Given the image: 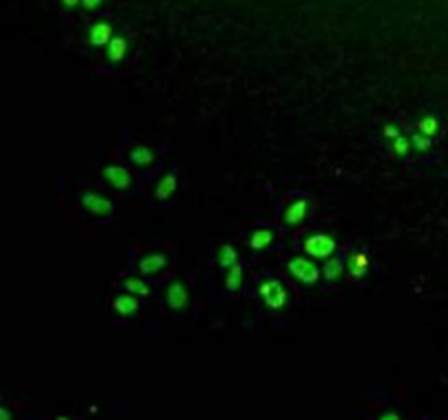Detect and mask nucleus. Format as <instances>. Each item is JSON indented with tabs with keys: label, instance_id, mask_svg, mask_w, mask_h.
<instances>
[{
	"label": "nucleus",
	"instance_id": "obj_9",
	"mask_svg": "<svg viewBox=\"0 0 448 420\" xmlns=\"http://www.w3.org/2000/svg\"><path fill=\"white\" fill-rule=\"evenodd\" d=\"M164 263H167V256L162 252H153V254L143 256L138 265H140L143 272H155V270H160Z\"/></svg>",
	"mask_w": 448,
	"mask_h": 420
},
{
	"label": "nucleus",
	"instance_id": "obj_3",
	"mask_svg": "<svg viewBox=\"0 0 448 420\" xmlns=\"http://www.w3.org/2000/svg\"><path fill=\"white\" fill-rule=\"evenodd\" d=\"M304 248L315 256H326L334 250V239L330 234H322V232L308 234L306 241H304Z\"/></svg>",
	"mask_w": 448,
	"mask_h": 420
},
{
	"label": "nucleus",
	"instance_id": "obj_14",
	"mask_svg": "<svg viewBox=\"0 0 448 420\" xmlns=\"http://www.w3.org/2000/svg\"><path fill=\"white\" fill-rule=\"evenodd\" d=\"M272 239H274V232H272V230L260 228V230H256V232L250 236V246H252V248H265V246H269V243H272Z\"/></svg>",
	"mask_w": 448,
	"mask_h": 420
},
{
	"label": "nucleus",
	"instance_id": "obj_23",
	"mask_svg": "<svg viewBox=\"0 0 448 420\" xmlns=\"http://www.w3.org/2000/svg\"><path fill=\"white\" fill-rule=\"evenodd\" d=\"M385 136H392V138L400 136V134H398V125H396V123H389V125H385Z\"/></svg>",
	"mask_w": 448,
	"mask_h": 420
},
{
	"label": "nucleus",
	"instance_id": "obj_11",
	"mask_svg": "<svg viewBox=\"0 0 448 420\" xmlns=\"http://www.w3.org/2000/svg\"><path fill=\"white\" fill-rule=\"evenodd\" d=\"M114 306H116L119 313L127 316V313H133L138 308V300L133 296H129V294H121V296L114 298Z\"/></svg>",
	"mask_w": 448,
	"mask_h": 420
},
{
	"label": "nucleus",
	"instance_id": "obj_4",
	"mask_svg": "<svg viewBox=\"0 0 448 420\" xmlns=\"http://www.w3.org/2000/svg\"><path fill=\"white\" fill-rule=\"evenodd\" d=\"M81 200L83 204L87 206V210H92V212H99V215H107L111 210V202L107 200V197L99 195V193H92V191H85L81 195Z\"/></svg>",
	"mask_w": 448,
	"mask_h": 420
},
{
	"label": "nucleus",
	"instance_id": "obj_20",
	"mask_svg": "<svg viewBox=\"0 0 448 420\" xmlns=\"http://www.w3.org/2000/svg\"><path fill=\"white\" fill-rule=\"evenodd\" d=\"M420 129L424 131V134H433V131H437V119L435 116H422Z\"/></svg>",
	"mask_w": 448,
	"mask_h": 420
},
{
	"label": "nucleus",
	"instance_id": "obj_1",
	"mask_svg": "<svg viewBox=\"0 0 448 420\" xmlns=\"http://www.w3.org/2000/svg\"><path fill=\"white\" fill-rule=\"evenodd\" d=\"M260 296L272 308H278L286 302V289L274 278H269L260 284Z\"/></svg>",
	"mask_w": 448,
	"mask_h": 420
},
{
	"label": "nucleus",
	"instance_id": "obj_10",
	"mask_svg": "<svg viewBox=\"0 0 448 420\" xmlns=\"http://www.w3.org/2000/svg\"><path fill=\"white\" fill-rule=\"evenodd\" d=\"M306 200H296L286 210H284V221L286 224H298V221L306 215Z\"/></svg>",
	"mask_w": 448,
	"mask_h": 420
},
{
	"label": "nucleus",
	"instance_id": "obj_7",
	"mask_svg": "<svg viewBox=\"0 0 448 420\" xmlns=\"http://www.w3.org/2000/svg\"><path fill=\"white\" fill-rule=\"evenodd\" d=\"M109 35H111V27L107 25V22H97V25L90 29L87 40L92 42V44H105V42L111 40Z\"/></svg>",
	"mask_w": 448,
	"mask_h": 420
},
{
	"label": "nucleus",
	"instance_id": "obj_21",
	"mask_svg": "<svg viewBox=\"0 0 448 420\" xmlns=\"http://www.w3.org/2000/svg\"><path fill=\"white\" fill-rule=\"evenodd\" d=\"M411 143L418 149H429L431 147V138H429V134H424V131H416V134L411 136Z\"/></svg>",
	"mask_w": 448,
	"mask_h": 420
},
{
	"label": "nucleus",
	"instance_id": "obj_12",
	"mask_svg": "<svg viewBox=\"0 0 448 420\" xmlns=\"http://www.w3.org/2000/svg\"><path fill=\"white\" fill-rule=\"evenodd\" d=\"M348 265H350V272L354 276H363L368 272V256L363 252H354V254H350Z\"/></svg>",
	"mask_w": 448,
	"mask_h": 420
},
{
	"label": "nucleus",
	"instance_id": "obj_22",
	"mask_svg": "<svg viewBox=\"0 0 448 420\" xmlns=\"http://www.w3.org/2000/svg\"><path fill=\"white\" fill-rule=\"evenodd\" d=\"M409 143H411V138H407V136H396L394 138V151L396 153H407V149H409Z\"/></svg>",
	"mask_w": 448,
	"mask_h": 420
},
{
	"label": "nucleus",
	"instance_id": "obj_2",
	"mask_svg": "<svg viewBox=\"0 0 448 420\" xmlns=\"http://www.w3.org/2000/svg\"><path fill=\"white\" fill-rule=\"evenodd\" d=\"M289 270L291 274H296L300 280L304 282H315L317 276H320V270H317V265L315 263H310L308 258L304 256H293L289 260Z\"/></svg>",
	"mask_w": 448,
	"mask_h": 420
},
{
	"label": "nucleus",
	"instance_id": "obj_28",
	"mask_svg": "<svg viewBox=\"0 0 448 420\" xmlns=\"http://www.w3.org/2000/svg\"><path fill=\"white\" fill-rule=\"evenodd\" d=\"M55 420H71V418H68V416H57Z\"/></svg>",
	"mask_w": 448,
	"mask_h": 420
},
{
	"label": "nucleus",
	"instance_id": "obj_26",
	"mask_svg": "<svg viewBox=\"0 0 448 420\" xmlns=\"http://www.w3.org/2000/svg\"><path fill=\"white\" fill-rule=\"evenodd\" d=\"M81 3H83L85 9H92V7H97L101 3V0H81Z\"/></svg>",
	"mask_w": 448,
	"mask_h": 420
},
{
	"label": "nucleus",
	"instance_id": "obj_16",
	"mask_svg": "<svg viewBox=\"0 0 448 420\" xmlns=\"http://www.w3.org/2000/svg\"><path fill=\"white\" fill-rule=\"evenodd\" d=\"M131 160L138 162V164H147V162L153 160V151L145 145H136L131 149Z\"/></svg>",
	"mask_w": 448,
	"mask_h": 420
},
{
	"label": "nucleus",
	"instance_id": "obj_19",
	"mask_svg": "<svg viewBox=\"0 0 448 420\" xmlns=\"http://www.w3.org/2000/svg\"><path fill=\"white\" fill-rule=\"evenodd\" d=\"M125 284H127V289H131V292H138V294H149V284H147L145 280H138V278L129 276V278H125Z\"/></svg>",
	"mask_w": 448,
	"mask_h": 420
},
{
	"label": "nucleus",
	"instance_id": "obj_25",
	"mask_svg": "<svg viewBox=\"0 0 448 420\" xmlns=\"http://www.w3.org/2000/svg\"><path fill=\"white\" fill-rule=\"evenodd\" d=\"M0 420H11V412L3 405L0 407Z\"/></svg>",
	"mask_w": 448,
	"mask_h": 420
},
{
	"label": "nucleus",
	"instance_id": "obj_6",
	"mask_svg": "<svg viewBox=\"0 0 448 420\" xmlns=\"http://www.w3.org/2000/svg\"><path fill=\"white\" fill-rule=\"evenodd\" d=\"M167 298H169V304L179 308V306H184L186 300H188V292H186V287L184 282H179V280H173L169 284V289H167Z\"/></svg>",
	"mask_w": 448,
	"mask_h": 420
},
{
	"label": "nucleus",
	"instance_id": "obj_24",
	"mask_svg": "<svg viewBox=\"0 0 448 420\" xmlns=\"http://www.w3.org/2000/svg\"><path fill=\"white\" fill-rule=\"evenodd\" d=\"M378 420H400V416L396 412H385L383 416H380Z\"/></svg>",
	"mask_w": 448,
	"mask_h": 420
},
{
	"label": "nucleus",
	"instance_id": "obj_15",
	"mask_svg": "<svg viewBox=\"0 0 448 420\" xmlns=\"http://www.w3.org/2000/svg\"><path fill=\"white\" fill-rule=\"evenodd\" d=\"M219 263L226 265V268H232V265L236 263V250H234V246H230V243H223V246L219 248Z\"/></svg>",
	"mask_w": 448,
	"mask_h": 420
},
{
	"label": "nucleus",
	"instance_id": "obj_13",
	"mask_svg": "<svg viewBox=\"0 0 448 420\" xmlns=\"http://www.w3.org/2000/svg\"><path fill=\"white\" fill-rule=\"evenodd\" d=\"M175 184H177L175 173H164L162 180L158 182V186H155V195H158V197H169L175 191Z\"/></svg>",
	"mask_w": 448,
	"mask_h": 420
},
{
	"label": "nucleus",
	"instance_id": "obj_8",
	"mask_svg": "<svg viewBox=\"0 0 448 420\" xmlns=\"http://www.w3.org/2000/svg\"><path fill=\"white\" fill-rule=\"evenodd\" d=\"M125 51H127V40H125V37L116 35V37H111V40L107 42V57H109L111 61L123 59Z\"/></svg>",
	"mask_w": 448,
	"mask_h": 420
},
{
	"label": "nucleus",
	"instance_id": "obj_27",
	"mask_svg": "<svg viewBox=\"0 0 448 420\" xmlns=\"http://www.w3.org/2000/svg\"><path fill=\"white\" fill-rule=\"evenodd\" d=\"M77 3H79V0H63L66 7H73V5H77Z\"/></svg>",
	"mask_w": 448,
	"mask_h": 420
},
{
	"label": "nucleus",
	"instance_id": "obj_5",
	"mask_svg": "<svg viewBox=\"0 0 448 420\" xmlns=\"http://www.w3.org/2000/svg\"><path fill=\"white\" fill-rule=\"evenodd\" d=\"M103 175L105 178L114 184V186H127L131 182V175L125 167H119V164H107L103 169Z\"/></svg>",
	"mask_w": 448,
	"mask_h": 420
},
{
	"label": "nucleus",
	"instance_id": "obj_18",
	"mask_svg": "<svg viewBox=\"0 0 448 420\" xmlns=\"http://www.w3.org/2000/svg\"><path fill=\"white\" fill-rule=\"evenodd\" d=\"M341 270H344V265H341V260L339 258H328L326 263H324V274L328 276V278H337L339 274H341Z\"/></svg>",
	"mask_w": 448,
	"mask_h": 420
},
{
	"label": "nucleus",
	"instance_id": "obj_17",
	"mask_svg": "<svg viewBox=\"0 0 448 420\" xmlns=\"http://www.w3.org/2000/svg\"><path fill=\"white\" fill-rule=\"evenodd\" d=\"M241 278H243V270L241 265L234 263L232 268H228V274H226V284L230 287V289H236V287L241 284Z\"/></svg>",
	"mask_w": 448,
	"mask_h": 420
}]
</instances>
